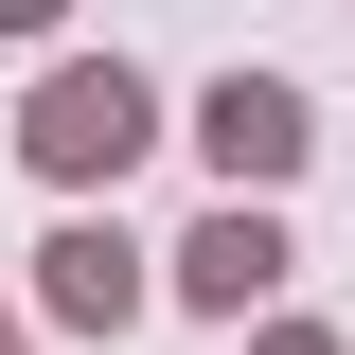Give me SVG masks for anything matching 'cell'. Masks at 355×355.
<instances>
[{
    "label": "cell",
    "instance_id": "cell-1",
    "mask_svg": "<svg viewBox=\"0 0 355 355\" xmlns=\"http://www.w3.org/2000/svg\"><path fill=\"white\" fill-rule=\"evenodd\" d=\"M36 160H53V178H125V160H142V89H125V71H53V89H36Z\"/></svg>",
    "mask_w": 355,
    "mask_h": 355
},
{
    "label": "cell",
    "instance_id": "cell-3",
    "mask_svg": "<svg viewBox=\"0 0 355 355\" xmlns=\"http://www.w3.org/2000/svg\"><path fill=\"white\" fill-rule=\"evenodd\" d=\"M142 302V249L125 231H71V249H53V320H125Z\"/></svg>",
    "mask_w": 355,
    "mask_h": 355
},
{
    "label": "cell",
    "instance_id": "cell-5",
    "mask_svg": "<svg viewBox=\"0 0 355 355\" xmlns=\"http://www.w3.org/2000/svg\"><path fill=\"white\" fill-rule=\"evenodd\" d=\"M0 18H53V0H0Z\"/></svg>",
    "mask_w": 355,
    "mask_h": 355
},
{
    "label": "cell",
    "instance_id": "cell-4",
    "mask_svg": "<svg viewBox=\"0 0 355 355\" xmlns=\"http://www.w3.org/2000/svg\"><path fill=\"white\" fill-rule=\"evenodd\" d=\"M266 266H284V249H266V214H214L196 249H178V284H196V302H249Z\"/></svg>",
    "mask_w": 355,
    "mask_h": 355
},
{
    "label": "cell",
    "instance_id": "cell-2",
    "mask_svg": "<svg viewBox=\"0 0 355 355\" xmlns=\"http://www.w3.org/2000/svg\"><path fill=\"white\" fill-rule=\"evenodd\" d=\"M214 160H231V178H284V160H302V89L231 71V89H214Z\"/></svg>",
    "mask_w": 355,
    "mask_h": 355
}]
</instances>
